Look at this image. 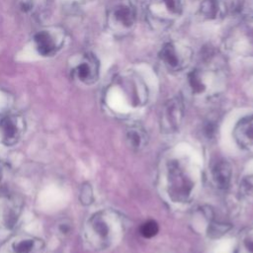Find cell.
I'll return each mask as SVG.
<instances>
[{
    "label": "cell",
    "instance_id": "1",
    "mask_svg": "<svg viewBox=\"0 0 253 253\" xmlns=\"http://www.w3.org/2000/svg\"><path fill=\"white\" fill-rule=\"evenodd\" d=\"M225 81V69L214 54L207 56L203 62L188 74V84L194 95L213 94Z\"/></svg>",
    "mask_w": 253,
    "mask_h": 253
},
{
    "label": "cell",
    "instance_id": "2",
    "mask_svg": "<svg viewBox=\"0 0 253 253\" xmlns=\"http://www.w3.org/2000/svg\"><path fill=\"white\" fill-rule=\"evenodd\" d=\"M184 0H146L145 14L149 24L156 30H165L183 15Z\"/></svg>",
    "mask_w": 253,
    "mask_h": 253
},
{
    "label": "cell",
    "instance_id": "3",
    "mask_svg": "<svg viewBox=\"0 0 253 253\" xmlns=\"http://www.w3.org/2000/svg\"><path fill=\"white\" fill-rule=\"evenodd\" d=\"M226 50L244 59H253V21H245L235 26L224 40Z\"/></svg>",
    "mask_w": 253,
    "mask_h": 253
},
{
    "label": "cell",
    "instance_id": "4",
    "mask_svg": "<svg viewBox=\"0 0 253 253\" xmlns=\"http://www.w3.org/2000/svg\"><path fill=\"white\" fill-rule=\"evenodd\" d=\"M108 22L112 31L120 36L129 34L136 23V9L131 0H117L109 10Z\"/></svg>",
    "mask_w": 253,
    "mask_h": 253
},
{
    "label": "cell",
    "instance_id": "5",
    "mask_svg": "<svg viewBox=\"0 0 253 253\" xmlns=\"http://www.w3.org/2000/svg\"><path fill=\"white\" fill-rule=\"evenodd\" d=\"M115 224L113 216H110L108 212H97L91 216L86 224V238L95 247L105 248L112 242Z\"/></svg>",
    "mask_w": 253,
    "mask_h": 253
},
{
    "label": "cell",
    "instance_id": "6",
    "mask_svg": "<svg viewBox=\"0 0 253 253\" xmlns=\"http://www.w3.org/2000/svg\"><path fill=\"white\" fill-rule=\"evenodd\" d=\"M192 49L181 42H165L158 53L161 64L171 72H179L185 69L191 62Z\"/></svg>",
    "mask_w": 253,
    "mask_h": 253
},
{
    "label": "cell",
    "instance_id": "7",
    "mask_svg": "<svg viewBox=\"0 0 253 253\" xmlns=\"http://www.w3.org/2000/svg\"><path fill=\"white\" fill-rule=\"evenodd\" d=\"M193 183L176 162L168 167V193L174 202H187L191 196Z\"/></svg>",
    "mask_w": 253,
    "mask_h": 253
},
{
    "label": "cell",
    "instance_id": "8",
    "mask_svg": "<svg viewBox=\"0 0 253 253\" xmlns=\"http://www.w3.org/2000/svg\"><path fill=\"white\" fill-rule=\"evenodd\" d=\"M184 118V104L180 97L169 99L162 107L160 127L163 132L171 133L179 129Z\"/></svg>",
    "mask_w": 253,
    "mask_h": 253
},
{
    "label": "cell",
    "instance_id": "9",
    "mask_svg": "<svg viewBox=\"0 0 253 253\" xmlns=\"http://www.w3.org/2000/svg\"><path fill=\"white\" fill-rule=\"evenodd\" d=\"M24 121L13 114L0 116V142L6 146L16 144L24 132Z\"/></svg>",
    "mask_w": 253,
    "mask_h": 253
},
{
    "label": "cell",
    "instance_id": "10",
    "mask_svg": "<svg viewBox=\"0 0 253 253\" xmlns=\"http://www.w3.org/2000/svg\"><path fill=\"white\" fill-rule=\"evenodd\" d=\"M227 12L226 4L223 0H201L199 6V15L207 21H218L222 19Z\"/></svg>",
    "mask_w": 253,
    "mask_h": 253
},
{
    "label": "cell",
    "instance_id": "11",
    "mask_svg": "<svg viewBox=\"0 0 253 253\" xmlns=\"http://www.w3.org/2000/svg\"><path fill=\"white\" fill-rule=\"evenodd\" d=\"M233 135L236 142L241 147H253V115L247 116L237 123Z\"/></svg>",
    "mask_w": 253,
    "mask_h": 253
},
{
    "label": "cell",
    "instance_id": "12",
    "mask_svg": "<svg viewBox=\"0 0 253 253\" xmlns=\"http://www.w3.org/2000/svg\"><path fill=\"white\" fill-rule=\"evenodd\" d=\"M20 207L15 201L7 200L0 203V227L12 228L19 217Z\"/></svg>",
    "mask_w": 253,
    "mask_h": 253
},
{
    "label": "cell",
    "instance_id": "13",
    "mask_svg": "<svg viewBox=\"0 0 253 253\" xmlns=\"http://www.w3.org/2000/svg\"><path fill=\"white\" fill-rule=\"evenodd\" d=\"M42 247V240L31 236H21L11 241L9 251L10 253H38Z\"/></svg>",
    "mask_w": 253,
    "mask_h": 253
},
{
    "label": "cell",
    "instance_id": "14",
    "mask_svg": "<svg viewBox=\"0 0 253 253\" xmlns=\"http://www.w3.org/2000/svg\"><path fill=\"white\" fill-rule=\"evenodd\" d=\"M78 78L84 83H92L98 77V63L92 56L86 57L76 68Z\"/></svg>",
    "mask_w": 253,
    "mask_h": 253
},
{
    "label": "cell",
    "instance_id": "15",
    "mask_svg": "<svg viewBox=\"0 0 253 253\" xmlns=\"http://www.w3.org/2000/svg\"><path fill=\"white\" fill-rule=\"evenodd\" d=\"M231 166L225 160L217 161L212 168V177L218 188L225 189L228 187L231 179Z\"/></svg>",
    "mask_w": 253,
    "mask_h": 253
},
{
    "label": "cell",
    "instance_id": "16",
    "mask_svg": "<svg viewBox=\"0 0 253 253\" xmlns=\"http://www.w3.org/2000/svg\"><path fill=\"white\" fill-rule=\"evenodd\" d=\"M148 135L145 129L140 126H132L126 130V142L131 149L140 150L146 144Z\"/></svg>",
    "mask_w": 253,
    "mask_h": 253
},
{
    "label": "cell",
    "instance_id": "17",
    "mask_svg": "<svg viewBox=\"0 0 253 253\" xmlns=\"http://www.w3.org/2000/svg\"><path fill=\"white\" fill-rule=\"evenodd\" d=\"M36 43L40 53L47 55L52 52L54 45L50 37L46 33H40L36 36Z\"/></svg>",
    "mask_w": 253,
    "mask_h": 253
},
{
    "label": "cell",
    "instance_id": "18",
    "mask_svg": "<svg viewBox=\"0 0 253 253\" xmlns=\"http://www.w3.org/2000/svg\"><path fill=\"white\" fill-rule=\"evenodd\" d=\"M158 230H159V227H158L157 222L154 220H151V219L142 223L139 228L140 234L145 238H151V237L155 236L157 234Z\"/></svg>",
    "mask_w": 253,
    "mask_h": 253
},
{
    "label": "cell",
    "instance_id": "19",
    "mask_svg": "<svg viewBox=\"0 0 253 253\" xmlns=\"http://www.w3.org/2000/svg\"><path fill=\"white\" fill-rule=\"evenodd\" d=\"M230 226L222 222H211L209 226V235L211 237H218L228 231Z\"/></svg>",
    "mask_w": 253,
    "mask_h": 253
},
{
    "label": "cell",
    "instance_id": "20",
    "mask_svg": "<svg viewBox=\"0 0 253 253\" xmlns=\"http://www.w3.org/2000/svg\"><path fill=\"white\" fill-rule=\"evenodd\" d=\"M79 200L81 204L86 206L90 205L93 202V191L91 186L88 183H85L84 185H82L80 194H79Z\"/></svg>",
    "mask_w": 253,
    "mask_h": 253
},
{
    "label": "cell",
    "instance_id": "21",
    "mask_svg": "<svg viewBox=\"0 0 253 253\" xmlns=\"http://www.w3.org/2000/svg\"><path fill=\"white\" fill-rule=\"evenodd\" d=\"M241 189L245 195L253 196V176H248L243 179Z\"/></svg>",
    "mask_w": 253,
    "mask_h": 253
},
{
    "label": "cell",
    "instance_id": "22",
    "mask_svg": "<svg viewBox=\"0 0 253 253\" xmlns=\"http://www.w3.org/2000/svg\"><path fill=\"white\" fill-rule=\"evenodd\" d=\"M244 246L248 253H253V236H247L245 238Z\"/></svg>",
    "mask_w": 253,
    "mask_h": 253
},
{
    "label": "cell",
    "instance_id": "23",
    "mask_svg": "<svg viewBox=\"0 0 253 253\" xmlns=\"http://www.w3.org/2000/svg\"><path fill=\"white\" fill-rule=\"evenodd\" d=\"M59 229H60V231H61L62 233H64V234H67V233L69 232L70 226H69V224H68V223H66V222H63V223H61V224L59 225Z\"/></svg>",
    "mask_w": 253,
    "mask_h": 253
},
{
    "label": "cell",
    "instance_id": "24",
    "mask_svg": "<svg viewBox=\"0 0 253 253\" xmlns=\"http://www.w3.org/2000/svg\"><path fill=\"white\" fill-rule=\"evenodd\" d=\"M3 177H4V168H3L2 163L0 162V183H1L2 180H3Z\"/></svg>",
    "mask_w": 253,
    "mask_h": 253
}]
</instances>
